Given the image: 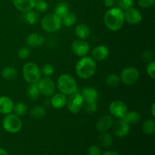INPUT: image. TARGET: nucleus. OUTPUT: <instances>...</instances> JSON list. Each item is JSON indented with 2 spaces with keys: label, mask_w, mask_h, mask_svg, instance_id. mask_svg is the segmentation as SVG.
<instances>
[{
  "label": "nucleus",
  "mask_w": 155,
  "mask_h": 155,
  "mask_svg": "<svg viewBox=\"0 0 155 155\" xmlns=\"http://www.w3.org/2000/svg\"><path fill=\"white\" fill-rule=\"evenodd\" d=\"M99 141L102 146H104V148H109L113 144V137L107 132H104L101 133V136H99Z\"/></svg>",
  "instance_id": "obj_27"
},
{
  "label": "nucleus",
  "mask_w": 155,
  "mask_h": 155,
  "mask_svg": "<svg viewBox=\"0 0 155 155\" xmlns=\"http://www.w3.org/2000/svg\"><path fill=\"white\" fill-rule=\"evenodd\" d=\"M109 111L110 114L114 117L118 119H122L126 114L127 111V104L124 101L120 100H116L110 103V107H109Z\"/></svg>",
  "instance_id": "obj_10"
},
{
  "label": "nucleus",
  "mask_w": 155,
  "mask_h": 155,
  "mask_svg": "<svg viewBox=\"0 0 155 155\" xmlns=\"http://www.w3.org/2000/svg\"><path fill=\"white\" fill-rule=\"evenodd\" d=\"M24 19L29 24H36L39 21V15L36 12L30 10L24 12Z\"/></svg>",
  "instance_id": "obj_26"
},
{
  "label": "nucleus",
  "mask_w": 155,
  "mask_h": 155,
  "mask_svg": "<svg viewBox=\"0 0 155 155\" xmlns=\"http://www.w3.org/2000/svg\"><path fill=\"white\" fill-rule=\"evenodd\" d=\"M69 12V6L66 2H61L58 3L54 8V14L61 18H63Z\"/></svg>",
  "instance_id": "obj_24"
},
{
  "label": "nucleus",
  "mask_w": 155,
  "mask_h": 155,
  "mask_svg": "<svg viewBox=\"0 0 155 155\" xmlns=\"http://www.w3.org/2000/svg\"><path fill=\"white\" fill-rule=\"evenodd\" d=\"M45 36L38 33H30L26 39L27 45L33 48H37L45 43Z\"/></svg>",
  "instance_id": "obj_16"
},
{
  "label": "nucleus",
  "mask_w": 155,
  "mask_h": 155,
  "mask_svg": "<svg viewBox=\"0 0 155 155\" xmlns=\"http://www.w3.org/2000/svg\"><path fill=\"white\" fill-rule=\"evenodd\" d=\"M72 51L79 57H84L89 51V44L83 39H77L74 41L71 45Z\"/></svg>",
  "instance_id": "obj_11"
},
{
  "label": "nucleus",
  "mask_w": 155,
  "mask_h": 155,
  "mask_svg": "<svg viewBox=\"0 0 155 155\" xmlns=\"http://www.w3.org/2000/svg\"><path fill=\"white\" fill-rule=\"evenodd\" d=\"M88 153H89V155H101V151L99 147L97 145H92L89 148Z\"/></svg>",
  "instance_id": "obj_40"
},
{
  "label": "nucleus",
  "mask_w": 155,
  "mask_h": 155,
  "mask_svg": "<svg viewBox=\"0 0 155 155\" xmlns=\"http://www.w3.org/2000/svg\"><path fill=\"white\" fill-rule=\"evenodd\" d=\"M14 102L12 98L7 96L0 97V113L8 114L13 110Z\"/></svg>",
  "instance_id": "obj_19"
},
{
  "label": "nucleus",
  "mask_w": 155,
  "mask_h": 155,
  "mask_svg": "<svg viewBox=\"0 0 155 155\" xmlns=\"http://www.w3.org/2000/svg\"><path fill=\"white\" fill-rule=\"evenodd\" d=\"M67 97L64 94L59 92L54 94L51 97V104L55 109H61L64 107L67 104Z\"/></svg>",
  "instance_id": "obj_20"
},
{
  "label": "nucleus",
  "mask_w": 155,
  "mask_h": 155,
  "mask_svg": "<svg viewBox=\"0 0 155 155\" xmlns=\"http://www.w3.org/2000/svg\"><path fill=\"white\" fill-rule=\"evenodd\" d=\"M23 76L27 83H36L42 77V74L36 64L27 62L23 67Z\"/></svg>",
  "instance_id": "obj_5"
},
{
  "label": "nucleus",
  "mask_w": 155,
  "mask_h": 155,
  "mask_svg": "<svg viewBox=\"0 0 155 155\" xmlns=\"http://www.w3.org/2000/svg\"><path fill=\"white\" fill-rule=\"evenodd\" d=\"M113 124V117L109 114H104L97 121L96 129L100 133H104V132L108 131L111 128Z\"/></svg>",
  "instance_id": "obj_15"
},
{
  "label": "nucleus",
  "mask_w": 155,
  "mask_h": 155,
  "mask_svg": "<svg viewBox=\"0 0 155 155\" xmlns=\"http://www.w3.org/2000/svg\"><path fill=\"white\" fill-rule=\"evenodd\" d=\"M40 91L38 87L37 83H30L27 88V95L32 100H36L39 96Z\"/></svg>",
  "instance_id": "obj_25"
},
{
  "label": "nucleus",
  "mask_w": 155,
  "mask_h": 155,
  "mask_svg": "<svg viewBox=\"0 0 155 155\" xmlns=\"http://www.w3.org/2000/svg\"><path fill=\"white\" fill-rule=\"evenodd\" d=\"M155 131V122L154 120H147L142 126V132L146 135L154 134Z\"/></svg>",
  "instance_id": "obj_28"
},
{
  "label": "nucleus",
  "mask_w": 155,
  "mask_h": 155,
  "mask_svg": "<svg viewBox=\"0 0 155 155\" xmlns=\"http://www.w3.org/2000/svg\"><path fill=\"white\" fill-rule=\"evenodd\" d=\"M84 105V109L88 113H93L96 111L97 107H98V104L97 102L95 103H83Z\"/></svg>",
  "instance_id": "obj_37"
},
{
  "label": "nucleus",
  "mask_w": 155,
  "mask_h": 155,
  "mask_svg": "<svg viewBox=\"0 0 155 155\" xmlns=\"http://www.w3.org/2000/svg\"><path fill=\"white\" fill-rule=\"evenodd\" d=\"M3 128L10 133H17L22 128V121L20 117L13 114H6L2 122Z\"/></svg>",
  "instance_id": "obj_6"
},
{
  "label": "nucleus",
  "mask_w": 155,
  "mask_h": 155,
  "mask_svg": "<svg viewBox=\"0 0 155 155\" xmlns=\"http://www.w3.org/2000/svg\"><path fill=\"white\" fill-rule=\"evenodd\" d=\"M151 114H152L153 117H155V104H153L151 107Z\"/></svg>",
  "instance_id": "obj_44"
},
{
  "label": "nucleus",
  "mask_w": 155,
  "mask_h": 155,
  "mask_svg": "<svg viewBox=\"0 0 155 155\" xmlns=\"http://www.w3.org/2000/svg\"><path fill=\"white\" fill-rule=\"evenodd\" d=\"M130 130V124L123 119H119L113 126V132L117 137H124L129 133Z\"/></svg>",
  "instance_id": "obj_13"
},
{
  "label": "nucleus",
  "mask_w": 155,
  "mask_h": 155,
  "mask_svg": "<svg viewBox=\"0 0 155 155\" xmlns=\"http://www.w3.org/2000/svg\"><path fill=\"white\" fill-rule=\"evenodd\" d=\"M0 155H8V154L7 151H6L4 148H0Z\"/></svg>",
  "instance_id": "obj_45"
},
{
  "label": "nucleus",
  "mask_w": 155,
  "mask_h": 155,
  "mask_svg": "<svg viewBox=\"0 0 155 155\" xmlns=\"http://www.w3.org/2000/svg\"><path fill=\"white\" fill-rule=\"evenodd\" d=\"M124 11L120 8H111L104 15V23L107 29L111 31H117L124 25Z\"/></svg>",
  "instance_id": "obj_1"
},
{
  "label": "nucleus",
  "mask_w": 155,
  "mask_h": 155,
  "mask_svg": "<svg viewBox=\"0 0 155 155\" xmlns=\"http://www.w3.org/2000/svg\"><path fill=\"white\" fill-rule=\"evenodd\" d=\"M30 115L33 118L39 119V118L43 117L45 115V110L42 106L36 105L33 106L30 110Z\"/></svg>",
  "instance_id": "obj_29"
},
{
  "label": "nucleus",
  "mask_w": 155,
  "mask_h": 155,
  "mask_svg": "<svg viewBox=\"0 0 155 155\" xmlns=\"http://www.w3.org/2000/svg\"><path fill=\"white\" fill-rule=\"evenodd\" d=\"M122 119L129 124H137L141 120V115L136 110H131V111H127V114Z\"/></svg>",
  "instance_id": "obj_23"
},
{
  "label": "nucleus",
  "mask_w": 155,
  "mask_h": 155,
  "mask_svg": "<svg viewBox=\"0 0 155 155\" xmlns=\"http://www.w3.org/2000/svg\"><path fill=\"white\" fill-rule=\"evenodd\" d=\"M120 78L118 75L115 74H111L110 75H108L106 78V83H107V86H109L110 87H117L120 85Z\"/></svg>",
  "instance_id": "obj_31"
},
{
  "label": "nucleus",
  "mask_w": 155,
  "mask_h": 155,
  "mask_svg": "<svg viewBox=\"0 0 155 155\" xmlns=\"http://www.w3.org/2000/svg\"><path fill=\"white\" fill-rule=\"evenodd\" d=\"M12 2L18 10L24 13L28 11L33 10L36 0H12Z\"/></svg>",
  "instance_id": "obj_18"
},
{
  "label": "nucleus",
  "mask_w": 155,
  "mask_h": 155,
  "mask_svg": "<svg viewBox=\"0 0 155 155\" xmlns=\"http://www.w3.org/2000/svg\"><path fill=\"white\" fill-rule=\"evenodd\" d=\"M146 71L148 75L151 77V79H154L155 77V62L151 61L149 62L146 68Z\"/></svg>",
  "instance_id": "obj_38"
},
{
  "label": "nucleus",
  "mask_w": 155,
  "mask_h": 155,
  "mask_svg": "<svg viewBox=\"0 0 155 155\" xmlns=\"http://www.w3.org/2000/svg\"><path fill=\"white\" fill-rule=\"evenodd\" d=\"M41 71V74L44 75L45 77H50L54 74V67L51 64H45L42 66Z\"/></svg>",
  "instance_id": "obj_33"
},
{
  "label": "nucleus",
  "mask_w": 155,
  "mask_h": 155,
  "mask_svg": "<svg viewBox=\"0 0 155 155\" xmlns=\"http://www.w3.org/2000/svg\"><path fill=\"white\" fill-rule=\"evenodd\" d=\"M2 77L7 80H13L18 77V71L12 67H5L2 71Z\"/></svg>",
  "instance_id": "obj_22"
},
{
  "label": "nucleus",
  "mask_w": 155,
  "mask_h": 155,
  "mask_svg": "<svg viewBox=\"0 0 155 155\" xmlns=\"http://www.w3.org/2000/svg\"><path fill=\"white\" fill-rule=\"evenodd\" d=\"M67 107L69 111L73 114H77L82 110L83 106V99L81 94L78 92L70 95L67 99Z\"/></svg>",
  "instance_id": "obj_8"
},
{
  "label": "nucleus",
  "mask_w": 155,
  "mask_h": 155,
  "mask_svg": "<svg viewBox=\"0 0 155 155\" xmlns=\"http://www.w3.org/2000/svg\"><path fill=\"white\" fill-rule=\"evenodd\" d=\"M104 4L106 7L112 8L114 5V0H104Z\"/></svg>",
  "instance_id": "obj_42"
},
{
  "label": "nucleus",
  "mask_w": 155,
  "mask_h": 155,
  "mask_svg": "<svg viewBox=\"0 0 155 155\" xmlns=\"http://www.w3.org/2000/svg\"><path fill=\"white\" fill-rule=\"evenodd\" d=\"M101 155H119V154H118L117 152H115V151H106V152L101 154Z\"/></svg>",
  "instance_id": "obj_43"
},
{
  "label": "nucleus",
  "mask_w": 155,
  "mask_h": 155,
  "mask_svg": "<svg viewBox=\"0 0 155 155\" xmlns=\"http://www.w3.org/2000/svg\"><path fill=\"white\" fill-rule=\"evenodd\" d=\"M124 19L128 24L136 25L142 21V16L138 9L132 7L124 12Z\"/></svg>",
  "instance_id": "obj_12"
},
{
  "label": "nucleus",
  "mask_w": 155,
  "mask_h": 155,
  "mask_svg": "<svg viewBox=\"0 0 155 155\" xmlns=\"http://www.w3.org/2000/svg\"><path fill=\"white\" fill-rule=\"evenodd\" d=\"M155 0H138V4L142 8H151L154 6Z\"/></svg>",
  "instance_id": "obj_39"
},
{
  "label": "nucleus",
  "mask_w": 155,
  "mask_h": 155,
  "mask_svg": "<svg viewBox=\"0 0 155 155\" xmlns=\"http://www.w3.org/2000/svg\"><path fill=\"white\" fill-rule=\"evenodd\" d=\"M57 87L60 92L65 95H70L77 92V84L72 76L69 74H61L57 81Z\"/></svg>",
  "instance_id": "obj_3"
},
{
  "label": "nucleus",
  "mask_w": 155,
  "mask_h": 155,
  "mask_svg": "<svg viewBox=\"0 0 155 155\" xmlns=\"http://www.w3.org/2000/svg\"><path fill=\"white\" fill-rule=\"evenodd\" d=\"M42 29L48 33L58 31L62 26L61 18L55 14H48L45 15L41 21Z\"/></svg>",
  "instance_id": "obj_4"
},
{
  "label": "nucleus",
  "mask_w": 155,
  "mask_h": 155,
  "mask_svg": "<svg viewBox=\"0 0 155 155\" xmlns=\"http://www.w3.org/2000/svg\"><path fill=\"white\" fill-rule=\"evenodd\" d=\"M80 94L83 97V103H95L98 101V92L95 88L86 86L82 89Z\"/></svg>",
  "instance_id": "obj_14"
},
{
  "label": "nucleus",
  "mask_w": 155,
  "mask_h": 155,
  "mask_svg": "<svg viewBox=\"0 0 155 155\" xmlns=\"http://www.w3.org/2000/svg\"><path fill=\"white\" fill-rule=\"evenodd\" d=\"M120 78V81L123 82L124 84L131 86V85L135 84L139 80V71L136 68L129 67L123 70Z\"/></svg>",
  "instance_id": "obj_7"
},
{
  "label": "nucleus",
  "mask_w": 155,
  "mask_h": 155,
  "mask_svg": "<svg viewBox=\"0 0 155 155\" xmlns=\"http://www.w3.org/2000/svg\"><path fill=\"white\" fill-rule=\"evenodd\" d=\"M30 49L26 46H22L18 49V56L21 59H26L30 56Z\"/></svg>",
  "instance_id": "obj_36"
},
{
  "label": "nucleus",
  "mask_w": 155,
  "mask_h": 155,
  "mask_svg": "<svg viewBox=\"0 0 155 155\" xmlns=\"http://www.w3.org/2000/svg\"><path fill=\"white\" fill-rule=\"evenodd\" d=\"M75 71L80 78L87 80L95 74L96 71V62L92 57H82L76 64Z\"/></svg>",
  "instance_id": "obj_2"
},
{
  "label": "nucleus",
  "mask_w": 155,
  "mask_h": 155,
  "mask_svg": "<svg viewBox=\"0 0 155 155\" xmlns=\"http://www.w3.org/2000/svg\"><path fill=\"white\" fill-rule=\"evenodd\" d=\"M75 34L80 39L85 40L91 35V30L86 24H78L75 28Z\"/></svg>",
  "instance_id": "obj_21"
},
{
  "label": "nucleus",
  "mask_w": 155,
  "mask_h": 155,
  "mask_svg": "<svg viewBox=\"0 0 155 155\" xmlns=\"http://www.w3.org/2000/svg\"><path fill=\"white\" fill-rule=\"evenodd\" d=\"M117 4L118 6H119L118 8L122 9L123 11H126L133 7V4H134V1L133 0H119Z\"/></svg>",
  "instance_id": "obj_34"
},
{
  "label": "nucleus",
  "mask_w": 155,
  "mask_h": 155,
  "mask_svg": "<svg viewBox=\"0 0 155 155\" xmlns=\"http://www.w3.org/2000/svg\"><path fill=\"white\" fill-rule=\"evenodd\" d=\"M109 55V50L107 46L103 45H98L92 51V58L96 61H101L107 58Z\"/></svg>",
  "instance_id": "obj_17"
},
{
  "label": "nucleus",
  "mask_w": 155,
  "mask_h": 155,
  "mask_svg": "<svg viewBox=\"0 0 155 155\" xmlns=\"http://www.w3.org/2000/svg\"><path fill=\"white\" fill-rule=\"evenodd\" d=\"M76 21H77V16L74 13H70V12H68L63 18H61L62 24H64L65 27H71L75 24Z\"/></svg>",
  "instance_id": "obj_32"
},
{
  "label": "nucleus",
  "mask_w": 155,
  "mask_h": 155,
  "mask_svg": "<svg viewBox=\"0 0 155 155\" xmlns=\"http://www.w3.org/2000/svg\"><path fill=\"white\" fill-rule=\"evenodd\" d=\"M142 58L143 60L147 61H151L153 59L154 57V54H153L152 51H149V50H146V51H143L142 52Z\"/></svg>",
  "instance_id": "obj_41"
},
{
  "label": "nucleus",
  "mask_w": 155,
  "mask_h": 155,
  "mask_svg": "<svg viewBox=\"0 0 155 155\" xmlns=\"http://www.w3.org/2000/svg\"><path fill=\"white\" fill-rule=\"evenodd\" d=\"M34 8L39 12H44L48 9V4L44 0H36Z\"/></svg>",
  "instance_id": "obj_35"
},
{
  "label": "nucleus",
  "mask_w": 155,
  "mask_h": 155,
  "mask_svg": "<svg viewBox=\"0 0 155 155\" xmlns=\"http://www.w3.org/2000/svg\"><path fill=\"white\" fill-rule=\"evenodd\" d=\"M36 83L40 91V93H42L45 96L50 97L52 96L54 94L55 85H54V81L50 77H41Z\"/></svg>",
  "instance_id": "obj_9"
},
{
  "label": "nucleus",
  "mask_w": 155,
  "mask_h": 155,
  "mask_svg": "<svg viewBox=\"0 0 155 155\" xmlns=\"http://www.w3.org/2000/svg\"><path fill=\"white\" fill-rule=\"evenodd\" d=\"M13 110L17 116H24L27 111V106L23 102H18L16 104H14Z\"/></svg>",
  "instance_id": "obj_30"
}]
</instances>
